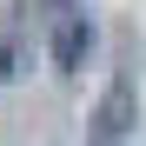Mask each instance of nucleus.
<instances>
[{
	"label": "nucleus",
	"instance_id": "nucleus-1",
	"mask_svg": "<svg viewBox=\"0 0 146 146\" xmlns=\"http://www.w3.org/2000/svg\"><path fill=\"white\" fill-rule=\"evenodd\" d=\"M133 133V80L119 73V80L100 93V106H93V126H86V146H119Z\"/></svg>",
	"mask_w": 146,
	"mask_h": 146
},
{
	"label": "nucleus",
	"instance_id": "nucleus-2",
	"mask_svg": "<svg viewBox=\"0 0 146 146\" xmlns=\"http://www.w3.org/2000/svg\"><path fill=\"white\" fill-rule=\"evenodd\" d=\"M86 46H93V27H86L80 13H66L60 27H53V66H80Z\"/></svg>",
	"mask_w": 146,
	"mask_h": 146
},
{
	"label": "nucleus",
	"instance_id": "nucleus-3",
	"mask_svg": "<svg viewBox=\"0 0 146 146\" xmlns=\"http://www.w3.org/2000/svg\"><path fill=\"white\" fill-rule=\"evenodd\" d=\"M53 7H73V0H53Z\"/></svg>",
	"mask_w": 146,
	"mask_h": 146
}]
</instances>
